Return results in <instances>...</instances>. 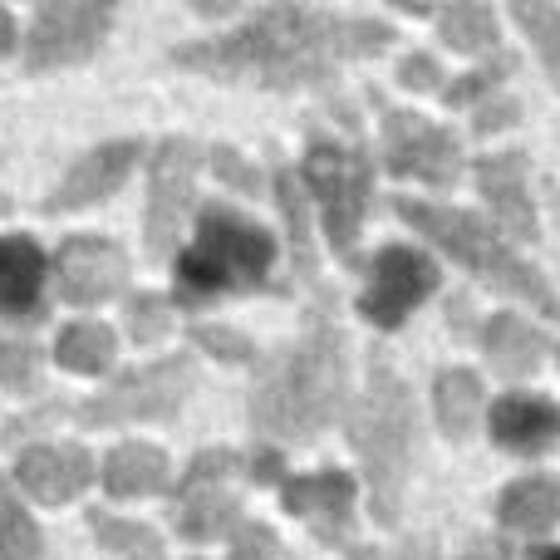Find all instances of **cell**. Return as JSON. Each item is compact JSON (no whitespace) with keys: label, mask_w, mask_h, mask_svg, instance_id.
<instances>
[{"label":"cell","mask_w":560,"mask_h":560,"mask_svg":"<svg viewBox=\"0 0 560 560\" xmlns=\"http://www.w3.org/2000/svg\"><path fill=\"white\" fill-rule=\"evenodd\" d=\"M463 560H502L497 551H472V556H463Z\"/></svg>","instance_id":"41"},{"label":"cell","mask_w":560,"mask_h":560,"mask_svg":"<svg viewBox=\"0 0 560 560\" xmlns=\"http://www.w3.org/2000/svg\"><path fill=\"white\" fill-rule=\"evenodd\" d=\"M192 339H197L202 349H212V354H222V359H252V354H256V349L246 345L236 329H222V325H197Z\"/></svg>","instance_id":"34"},{"label":"cell","mask_w":560,"mask_h":560,"mask_svg":"<svg viewBox=\"0 0 560 560\" xmlns=\"http://www.w3.org/2000/svg\"><path fill=\"white\" fill-rule=\"evenodd\" d=\"M236 453L217 447V453H202L192 467H187L183 487H177V532L187 541H212L217 532L236 522Z\"/></svg>","instance_id":"9"},{"label":"cell","mask_w":560,"mask_h":560,"mask_svg":"<svg viewBox=\"0 0 560 560\" xmlns=\"http://www.w3.org/2000/svg\"><path fill=\"white\" fill-rule=\"evenodd\" d=\"M217 173H222L226 183H236V187H246V192H256V173L232 153V148H217Z\"/></svg>","instance_id":"36"},{"label":"cell","mask_w":560,"mask_h":560,"mask_svg":"<svg viewBox=\"0 0 560 560\" xmlns=\"http://www.w3.org/2000/svg\"><path fill=\"white\" fill-rule=\"evenodd\" d=\"M197 183V143L192 138H167L153 158V183H148V252L167 256L177 242Z\"/></svg>","instance_id":"12"},{"label":"cell","mask_w":560,"mask_h":560,"mask_svg":"<svg viewBox=\"0 0 560 560\" xmlns=\"http://www.w3.org/2000/svg\"><path fill=\"white\" fill-rule=\"evenodd\" d=\"M398 560H438V556H433V546L428 541H408L404 551H398Z\"/></svg>","instance_id":"39"},{"label":"cell","mask_w":560,"mask_h":560,"mask_svg":"<svg viewBox=\"0 0 560 560\" xmlns=\"http://www.w3.org/2000/svg\"><path fill=\"white\" fill-rule=\"evenodd\" d=\"M55 354H59V364L74 369V374H104L108 359H114V335H108L104 325H94V319H79V325H69L65 335H59Z\"/></svg>","instance_id":"24"},{"label":"cell","mask_w":560,"mask_h":560,"mask_svg":"<svg viewBox=\"0 0 560 560\" xmlns=\"http://www.w3.org/2000/svg\"><path fill=\"white\" fill-rule=\"evenodd\" d=\"M482 339H487V359H492V369L506 374V378L532 374L546 354V335L532 329L526 319H516V315H492V325H487Z\"/></svg>","instance_id":"21"},{"label":"cell","mask_w":560,"mask_h":560,"mask_svg":"<svg viewBox=\"0 0 560 560\" xmlns=\"http://www.w3.org/2000/svg\"><path fill=\"white\" fill-rule=\"evenodd\" d=\"M443 39L453 49H492L497 45V15L487 5H453V10H443Z\"/></svg>","instance_id":"28"},{"label":"cell","mask_w":560,"mask_h":560,"mask_svg":"<svg viewBox=\"0 0 560 560\" xmlns=\"http://www.w3.org/2000/svg\"><path fill=\"white\" fill-rule=\"evenodd\" d=\"M541 560H560V551H541Z\"/></svg>","instance_id":"42"},{"label":"cell","mask_w":560,"mask_h":560,"mask_svg":"<svg viewBox=\"0 0 560 560\" xmlns=\"http://www.w3.org/2000/svg\"><path fill=\"white\" fill-rule=\"evenodd\" d=\"M192 384H197L192 359H163V364L133 369V374H124L114 388L89 398V404L79 408V423L118 428V423H148V418H173Z\"/></svg>","instance_id":"7"},{"label":"cell","mask_w":560,"mask_h":560,"mask_svg":"<svg viewBox=\"0 0 560 560\" xmlns=\"http://www.w3.org/2000/svg\"><path fill=\"white\" fill-rule=\"evenodd\" d=\"M276 197H280V212H285L290 226V246H295V261L300 276H315V246H310V212H305V197H300V183L290 167L276 173Z\"/></svg>","instance_id":"27"},{"label":"cell","mask_w":560,"mask_h":560,"mask_svg":"<svg viewBox=\"0 0 560 560\" xmlns=\"http://www.w3.org/2000/svg\"><path fill=\"white\" fill-rule=\"evenodd\" d=\"M305 183L315 187L319 207H325V232L329 246L339 256H354L359 226L369 212V158L359 148H339V143H310L305 153Z\"/></svg>","instance_id":"6"},{"label":"cell","mask_w":560,"mask_h":560,"mask_svg":"<svg viewBox=\"0 0 560 560\" xmlns=\"http://www.w3.org/2000/svg\"><path fill=\"white\" fill-rule=\"evenodd\" d=\"M252 477H256V482H276V477H280V463H276L271 453H261V457L252 463Z\"/></svg>","instance_id":"38"},{"label":"cell","mask_w":560,"mask_h":560,"mask_svg":"<svg viewBox=\"0 0 560 560\" xmlns=\"http://www.w3.org/2000/svg\"><path fill=\"white\" fill-rule=\"evenodd\" d=\"M104 487L114 497H153L167 487V457L158 447L143 443H124L108 453L104 463Z\"/></svg>","instance_id":"22"},{"label":"cell","mask_w":560,"mask_h":560,"mask_svg":"<svg viewBox=\"0 0 560 560\" xmlns=\"http://www.w3.org/2000/svg\"><path fill=\"white\" fill-rule=\"evenodd\" d=\"M433 290H438V266L423 252L388 246V252H378L374 271H369V285L359 295V315L378 329H398L408 310L423 305Z\"/></svg>","instance_id":"11"},{"label":"cell","mask_w":560,"mask_h":560,"mask_svg":"<svg viewBox=\"0 0 560 560\" xmlns=\"http://www.w3.org/2000/svg\"><path fill=\"white\" fill-rule=\"evenodd\" d=\"M167 325H173V315H167V300H158V295L128 300V335H133L138 345H153V339H163Z\"/></svg>","instance_id":"32"},{"label":"cell","mask_w":560,"mask_h":560,"mask_svg":"<svg viewBox=\"0 0 560 560\" xmlns=\"http://www.w3.org/2000/svg\"><path fill=\"white\" fill-rule=\"evenodd\" d=\"M45 290V256L30 236H0V315L35 319Z\"/></svg>","instance_id":"19"},{"label":"cell","mask_w":560,"mask_h":560,"mask_svg":"<svg viewBox=\"0 0 560 560\" xmlns=\"http://www.w3.org/2000/svg\"><path fill=\"white\" fill-rule=\"evenodd\" d=\"M394 207H398V217H404L418 236L438 242L447 256H453V261H463L467 271L482 276L487 285H497V290H506V295L526 300V305H536L541 315H556V295H551V285L541 280V271H532V266H526L522 256L502 242V236H492V226H482L472 212H457V207H433V202H408V197H398Z\"/></svg>","instance_id":"4"},{"label":"cell","mask_w":560,"mask_h":560,"mask_svg":"<svg viewBox=\"0 0 560 560\" xmlns=\"http://www.w3.org/2000/svg\"><path fill=\"white\" fill-rule=\"evenodd\" d=\"M108 20H114V10L94 5V0H49V5L35 10V25H30L25 39V65L30 69L79 65L108 35Z\"/></svg>","instance_id":"8"},{"label":"cell","mask_w":560,"mask_h":560,"mask_svg":"<svg viewBox=\"0 0 560 560\" xmlns=\"http://www.w3.org/2000/svg\"><path fill=\"white\" fill-rule=\"evenodd\" d=\"M394 39L384 20L335 15L315 5H266L232 35L202 39V45L173 49V65L197 69L232 84H266V89H305L335 74L345 59H364Z\"/></svg>","instance_id":"1"},{"label":"cell","mask_w":560,"mask_h":560,"mask_svg":"<svg viewBox=\"0 0 560 560\" xmlns=\"http://www.w3.org/2000/svg\"><path fill=\"white\" fill-rule=\"evenodd\" d=\"M285 506L319 536V541H345L354 522V482L345 472H310L285 482Z\"/></svg>","instance_id":"14"},{"label":"cell","mask_w":560,"mask_h":560,"mask_svg":"<svg viewBox=\"0 0 560 560\" xmlns=\"http://www.w3.org/2000/svg\"><path fill=\"white\" fill-rule=\"evenodd\" d=\"M408 438H413V404H408L404 378L388 364H374L369 369V394L359 398V413H354V447L369 477L374 516L384 526H394L398 506H404Z\"/></svg>","instance_id":"5"},{"label":"cell","mask_w":560,"mask_h":560,"mask_svg":"<svg viewBox=\"0 0 560 560\" xmlns=\"http://www.w3.org/2000/svg\"><path fill=\"white\" fill-rule=\"evenodd\" d=\"M232 560H280V541L271 526L252 522L236 532V546H232Z\"/></svg>","instance_id":"33"},{"label":"cell","mask_w":560,"mask_h":560,"mask_svg":"<svg viewBox=\"0 0 560 560\" xmlns=\"http://www.w3.org/2000/svg\"><path fill=\"white\" fill-rule=\"evenodd\" d=\"M492 438L506 453H546L560 438V408L551 398L512 394L492 408Z\"/></svg>","instance_id":"18"},{"label":"cell","mask_w":560,"mask_h":560,"mask_svg":"<svg viewBox=\"0 0 560 560\" xmlns=\"http://www.w3.org/2000/svg\"><path fill=\"white\" fill-rule=\"evenodd\" d=\"M512 74V59H497V65H482V69H472V74H463L453 89H447V108H467V104H477V98H487V94H497L502 89V79Z\"/></svg>","instance_id":"30"},{"label":"cell","mask_w":560,"mask_h":560,"mask_svg":"<svg viewBox=\"0 0 560 560\" xmlns=\"http://www.w3.org/2000/svg\"><path fill=\"white\" fill-rule=\"evenodd\" d=\"M20 487L39 502H69L79 497L89 482H94V457L74 443H45L20 453Z\"/></svg>","instance_id":"15"},{"label":"cell","mask_w":560,"mask_h":560,"mask_svg":"<svg viewBox=\"0 0 560 560\" xmlns=\"http://www.w3.org/2000/svg\"><path fill=\"white\" fill-rule=\"evenodd\" d=\"M345 339L325 315L310 319L305 339L266 374V384L252 398V423L271 438L310 443L325 433L345 408Z\"/></svg>","instance_id":"2"},{"label":"cell","mask_w":560,"mask_h":560,"mask_svg":"<svg viewBox=\"0 0 560 560\" xmlns=\"http://www.w3.org/2000/svg\"><path fill=\"white\" fill-rule=\"evenodd\" d=\"M39 378V354L30 345H20V339H0V384L15 388V394H25V388H35Z\"/></svg>","instance_id":"31"},{"label":"cell","mask_w":560,"mask_h":560,"mask_svg":"<svg viewBox=\"0 0 560 560\" xmlns=\"http://www.w3.org/2000/svg\"><path fill=\"white\" fill-rule=\"evenodd\" d=\"M512 118H516V104H512V98H502V104H487V108H482V118H477L472 128L487 138V133H497V128H506Z\"/></svg>","instance_id":"37"},{"label":"cell","mask_w":560,"mask_h":560,"mask_svg":"<svg viewBox=\"0 0 560 560\" xmlns=\"http://www.w3.org/2000/svg\"><path fill=\"white\" fill-rule=\"evenodd\" d=\"M276 261L271 232L232 207H202L197 217V242L177 256V290L183 300H217L242 295V290L266 285Z\"/></svg>","instance_id":"3"},{"label":"cell","mask_w":560,"mask_h":560,"mask_svg":"<svg viewBox=\"0 0 560 560\" xmlns=\"http://www.w3.org/2000/svg\"><path fill=\"white\" fill-rule=\"evenodd\" d=\"M477 187L492 202V217L502 222L506 236H516V242L536 236V212H532V197H526V153L482 158L477 163Z\"/></svg>","instance_id":"16"},{"label":"cell","mask_w":560,"mask_h":560,"mask_svg":"<svg viewBox=\"0 0 560 560\" xmlns=\"http://www.w3.org/2000/svg\"><path fill=\"white\" fill-rule=\"evenodd\" d=\"M502 512V526L506 532H522V536H541L560 522V482L556 477H522L502 492L497 502Z\"/></svg>","instance_id":"20"},{"label":"cell","mask_w":560,"mask_h":560,"mask_svg":"<svg viewBox=\"0 0 560 560\" xmlns=\"http://www.w3.org/2000/svg\"><path fill=\"white\" fill-rule=\"evenodd\" d=\"M516 20L536 39V49H541L546 69H551V79L560 89V10L546 5V0H516Z\"/></svg>","instance_id":"29"},{"label":"cell","mask_w":560,"mask_h":560,"mask_svg":"<svg viewBox=\"0 0 560 560\" xmlns=\"http://www.w3.org/2000/svg\"><path fill=\"white\" fill-rule=\"evenodd\" d=\"M15 45V20H10V10H0V55Z\"/></svg>","instance_id":"40"},{"label":"cell","mask_w":560,"mask_h":560,"mask_svg":"<svg viewBox=\"0 0 560 560\" xmlns=\"http://www.w3.org/2000/svg\"><path fill=\"white\" fill-rule=\"evenodd\" d=\"M89 526H94V536H98L104 551H114L124 560H163V546H158V536L148 532V526L118 522V516H108V512H94L89 516Z\"/></svg>","instance_id":"26"},{"label":"cell","mask_w":560,"mask_h":560,"mask_svg":"<svg viewBox=\"0 0 560 560\" xmlns=\"http://www.w3.org/2000/svg\"><path fill=\"white\" fill-rule=\"evenodd\" d=\"M59 295L69 305H104L128 280V256L108 236H69L55 256Z\"/></svg>","instance_id":"13"},{"label":"cell","mask_w":560,"mask_h":560,"mask_svg":"<svg viewBox=\"0 0 560 560\" xmlns=\"http://www.w3.org/2000/svg\"><path fill=\"white\" fill-rule=\"evenodd\" d=\"M398 74H404L408 89H433L438 79H443V74H438V59H428V55H408Z\"/></svg>","instance_id":"35"},{"label":"cell","mask_w":560,"mask_h":560,"mask_svg":"<svg viewBox=\"0 0 560 560\" xmlns=\"http://www.w3.org/2000/svg\"><path fill=\"white\" fill-rule=\"evenodd\" d=\"M45 541H39V526L30 522V512L15 502L10 482L0 477V560H39Z\"/></svg>","instance_id":"25"},{"label":"cell","mask_w":560,"mask_h":560,"mask_svg":"<svg viewBox=\"0 0 560 560\" xmlns=\"http://www.w3.org/2000/svg\"><path fill=\"white\" fill-rule=\"evenodd\" d=\"M433 404H438V423H443L447 438H467L472 423L482 418V378L472 369H443L433 388Z\"/></svg>","instance_id":"23"},{"label":"cell","mask_w":560,"mask_h":560,"mask_svg":"<svg viewBox=\"0 0 560 560\" xmlns=\"http://www.w3.org/2000/svg\"><path fill=\"white\" fill-rule=\"evenodd\" d=\"M384 158H388V173L418 177V183H433V187L457 183V173H463L457 138L447 128L428 124L423 114H404V108H388L384 118Z\"/></svg>","instance_id":"10"},{"label":"cell","mask_w":560,"mask_h":560,"mask_svg":"<svg viewBox=\"0 0 560 560\" xmlns=\"http://www.w3.org/2000/svg\"><path fill=\"white\" fill-rule=\"evenodd\" d=\"M133 158H138V143H104V148H94V153H84L74 167H69L65 183L55 187L49 212H74V207L104 202V197L128 177Z\"/></svg>","instance_id":"17"}]
</instances>
